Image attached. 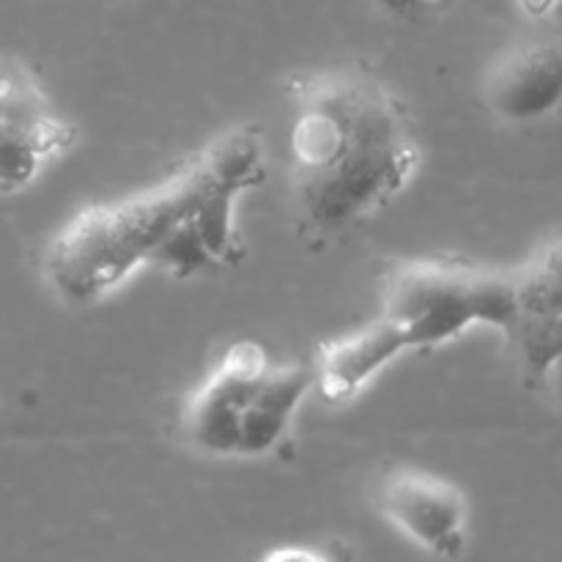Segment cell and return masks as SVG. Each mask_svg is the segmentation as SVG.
Masks as SVG:
<instances>
[{
    "label": "cell",
    "instance_id": "obj_1",
    "mask_svg": "<svg viewBox=\"0 0 562 562\" xmlns=\"http://www.w3.org/2000/svg\"><path fill=\"white\" fill-rule=\"evenodd\" d=\"M267 176L261 130L231 126L154 187L66 217L42 250L44 283L64 305L93 307L140 272L192 280L234 269L245 258L241 201Z\"/></svg>",
    "mask_w": 562,
    "mask_h": 562
},
{
    "label": "cell",
    "instance_id": "obj_9",
    "mask_svg": "<svg viewBox=\"0 0 562 562\" xmlns=\"http://www.w3.org/2000/svg\"><path fill=\"white\" fill-rule=\"evenodd\" d=\"M258 562H344L335 558L329 549L302 547V543H285V547L269 549Z\"/></svg>",
    "mask_w": 562,
    "mask_h": 562
},
{
    "label": "cell",
    "instance_id": "obj_2",
    "mask_svg": "<svg viewBox=\"0 0 562 562\" xmlns=\"http://www.w3.org/2000/svg\"><path fill=\"white\" fill-rule=\"evenodd\" d=\"M291 198L305 231L340 236L404 195L423 146L393 86L366 66H324L289 80Z\"/></svg>",
    "mask_w": 562,
    "mask_h": 562
},
{
    "label": "cell",
    "instance_id": "obj_12",
    "mask_svg": "<svg viewBox=\"0 0 562 562\" xmlns=\"http://www.w3.org/2000/svg\"><path fill=\"white\" fill-rule=\"evenodd\" d=\"M541 384L549 390V393L554 395V398L562 401V357H560L558 362H554L552 368H549L547 373H543Z\"/></svg>",
    "mask_w": 562,
    "mask_h": 562
},
{
    "label": "cell",
    "instance_id": "obj_11",
    "mask_svg": "<svg viewBox=\"0 0 562 562\" xmlns=\"http://www.w3.org/2000/svg\"><path fill=\"white\" fill-rule=\"evenodd\" d=\"M536 261L541 263L543 269H549V272H552L554 278H558L560 283H562V239L549 241V245L543 247L541 256H538Z\"/></svg>",
    "mask_w": 562,
    "mask_h": 562
},
{
    "label": "cell",
    "instance_id": "obj_13",
    "mask_svg": "<svg viewBox=\"0 0 562 562\" xmlns=\"http://www.w3.org/2000/svg\"><path fill=\"white\" fill-rule=\"evenodd\" d=\"M521 11L530 16H547L558 5V0H519Z\"/></svg>",
    "mask_w": 562,
    "mask_h": 562
},
{
    "label": "cell",
    "instance_id": "obj_6",
    "mask_svg": "<svg viewBox=\"0 0 562 562\" xmlns=\"http://www.w3.org/2000/svg\"><path fill=\"white\" fill-rule=\"evenodd\" d=\"M379 516L401 538L442 562H459L470 547V503L453 481L420 467H390L373 483Z\"/></svg>",
    "mask_w": 562,
    "mask_h": 562
},
{
    "label": "cell",
    "instance_id": "obj_5",
    "mask_svg": "<svg viewBox=\"0 0 562 562\" xmlns=\"http://www.w3.org/2000/svg\"><path fill=\"white\" fill-rule=\"evenodd\" d=\"M77 140L80 130L55 108L33 66L0 55V195L36 184Z\"/></svg>",
    "mask_w": 562,
    "mask_h": 562
},
{
    "label": "cell",
    "instance_id": "obj_8",
    "mask_svg": "<svg viewBox=\"0 0 562 562\" xmlns=\"http://www.w3.org/2000/svg\"><path fill=\"white\" fill-rule=\"evenodd\" d=\"M404 355L409 351L401 335L376 316L318 346L311 362L313 390L329 404H349Z\"/></svg>",
    "mask_w": 562,
    "mask_h": 562
},
{
    "label": "cell",
    "instance_id": "obj_4",
    "mask_svg": "<svg viewBox=\"0 0 562 562\" xmlns=\"http://www.w3.org/2000/svg\"><path fill=\"white\" fill-rule=\"evenodd\" d=\"M376 316L406 351L439 349L475 327L508 335L516 322L514 274L461 258H398L382 274Z\"/></svg>",
    "mask_w": 562,
    "mask_h": 562
},
{
    "label": "cell",
    "instance_id": "obj_3",
    "mask_svg": "<svg viewBox=\"0 0 562 562\" xmlns=\"http://www.w3.org/2000/svg\"><path fill=\"white\" fill-rule=\"evenodd\" d=\"M311 393V366L280 362L261 344L236 340L187 395L181 437L209 459H267L291 437Z\"/></svg>",
    "mask_w": 562,
    "mask_h": 562
},
{
    "label": "cell",
    "instance_id": "obj_10",
    "mask_svg": "<svg viewBox=\"0 0 562 562\" xmlns=\"http://www.w3.org/2000/svg\"><path fill=\"white\" fill-rule=\"evenodd\" d=\"M387 14L395 16H415L423 14V11H434L439 5H445L448 0H376Z\"/></svg>",
    "mask_w": 562,
    "mask_h": 562
},
{
    "label": "cell",
    "instance_id": "obj_7",
    "mask_svg": "<svg viewBox=\"0 0 562 562\" xmlns=\"http://www.w3.org/2000/svg\"><path fill=\"white\" fill-rule=\"evenodd\" d=\"M483 99L497 119L530 124L562 104V47L552 42L519 44L499 55L483 80Z\"/></svg>",
    "mask_w": 562,
    "mask_h": 562
}]
</instances>
